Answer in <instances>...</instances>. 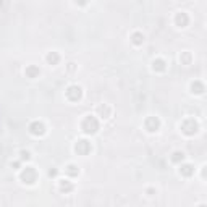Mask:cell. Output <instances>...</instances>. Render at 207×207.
<instances>
[{"mask_svg": "<svg viewBox=\"0 0 207 207\" xmlns=\"http://www.w3.org/2000/svg\"><path fill=\"white\" fill-rule=\"evenodd\" d=\"M83 130H84V133H91V134H94L96 131L99 130V121L94 118L92 115H87L86 118H84V121H83Z\"/></svg>", "mask_w": 207, "mask_h": 207, "instance_id": "cell-1", "label": "cell"}, {"mask_svg": "<svg viewBox=\"0 0 207 207\" xmlns=\"http://www.w3.org/2000/svg\"><path fill=\"white\" fill-rule=\"evenodd\" d=\"M29 131H31L32 134H36V136H39V134H44V133H45L44 125L39 123V121H34V123H31V126H29Z\"/></svg>", "mask_w": 207, "mask_h": 207, "instance_id": "cell-2", "label": "cell"}, {"mask_svg": "<svg viewBox=\"0 0 207 207\" xmlns=\"http://www.w3.org/2000/svg\"><path fill=\"white\" fill-rule=\"evenodd\" d=\"M176 25L180 26V28H185L188 25V16H186V13L185 12H180L176 15Z\"/></svg>", "mask_w": 207, "mask_h": 207, "instance_id": "cell-3", "label": "cell"}, {"mask_svg": "<svg viewBox=\"0 0 207 207\" xmlns=\"http://www.w3.org/2000/svg\"><path fill=\"white\" fill-rule=\"evenodd\" d=\"M39 73H41V70L37 68V67H34V65H31V67L26 68V74H28L29 78H36Z\"/></svg>", "mask_w": 207, "mask_h": 207, "instance_id": "cell-4", "label": "cell"}, {"mask_svg": "<svg viewBox=\"0 0 207 207\" xmlns=\"http://www.w3.org/2000/svg\"><path fill=\"white\" fill-rule=\"evenodd\" d=\"M47 62L52 63V65L57 63V62H58V54H57V52H52V54L47 55Z\"/></svg>", "mask_w": 207, "mask_h": 207, "instance_id": "cell-5", "label": "cell"}, {"mask_svg": "<svg viewBox=\"0 0 207 207\" xmlns=\"http://www.w3.org/2000/svg\"><path fill=\"white\" fill-rule=\"evenodd\" d=\"M60 189L68 192V191L73 189V185H71V183H68V181H65V180H62V181H60Z\"/></svg>", "mask_w": 207, "mask_h": 207, "instance_id": "cell-6", "label": "cell"}, {"mask_svg": "<svg viewBox=\"0 0 207 207\" xmlns=\"http://www.w3.org/2000/svg\"><path fill=\"white\" fill-rule=\"evenodd\" d=\"M133 42H134L136 45L143 44V42H144V36L141 34V32H134V34H133Z\"/></svg>", "mask_w": 207, "mask_h": 207, "instance_id": "cell-7", "label": "cell"}, {"mask_svg": "<svg viewBox=\"0 0 207 207\" xmlns=\"http://www.w3.org/2000/svg\"><path fill=\"white\" fill-rule=\"evenodd\" d=\"M180 159L183 160V159H185V154H183V152H175V154H173V157H172V160L173 162H178Z\"/></svg>", "mask_w": 207, "mask_h": 207, "instance_id": "cell-8", "label": "cell"}, {"mask_svg": "<svg viewBox=\"0 0 207 207\" xmlns=\"http://www.w3.org/2000/svg\"><path fill=\"white\" fill-rule=\"evenodd\" d=\"M67 172L70 173V175H78V173H79V170H78V168L74 167V165H68V168H67Z\"/></svg>", "mask_w": 207, "mask_h": 207, "instance_id": "cell-9", "label": "cell"}, {"mask_svg": "<svg viewBox=\"0 0 207 207\" xmlns=\"http://www.w3.org/2000/svg\"><path fill=\"white\" fill-rule=\"evenodd\" d=\"M183 168H185V170H180V172H185L186 173V175H191V173H192V170H191V165H185V167H183Z\"/></svg>", "mask_w": 207, "mask_h": 207, "instance_id": "cell-10", "label": "cell"}, {"mask_svg": "<svg viewBox=\"0 0 207 207\" xmlns=\"http://www.w3.org/2000/svg\"><path fill=\"white\" fill-rule=\"evenodd\" d=\"M21 155H23L21 159H26V160H29V159H31V155H29V152H28V150H21Z\"/></svg>", "mask_w": 207, "mask_h": 207, "instance_id": "cell-11", "label": "cell"}, {"mask_svg": "<svg viewBox=\"0 0 207 207\" xmlns=\"http://www.w3.org/2000/svg\"><path fill=\"white\" fill-rule=\"evenodd\" d=\"M55 175H57V170H50L49 172V176H55Z\"/></svg>", "mask_w": 207, "mask_h": 207, "instance_id": "cell-12", "label": "cell"}]
</instances>
